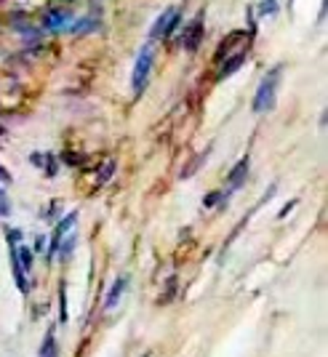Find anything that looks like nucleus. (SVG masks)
<instances>
[{
	"label": "nucleus",
	"instance_id": "20",
	"mask_svg": "<svg viewBox=\"0 0 328 357\" xmlns=\"http://www.w3.org/2000/svg\"><path fill=\"white\" fill-rule=\"evenodd\" d=\"M6 240L19 245V243H22V229H11V227H8V229H6Z\"/></svg>",
	"mask_w": 328,
	"mask_h": 357
},
{
	"label": "nucleus",
	"instance_id": "1",
	"mask_svg": "<svg viewBox=\"0 0 328 357\" xmlns=\"http://www.w3.org/2000/svg\"><path fill=\"white\" fill-rule=\"evenodd\" d=\"M281 77H283V64H275V67L262 77V83H259V89H256L254 105H251L256 115H262V112H267V109L275 107V96H278Z\"/></svg>",
	"mask_w": 328,
	"mask_h": 357
},
{
	"label": "nucleus",
	"instance_id": "18",
	"mask_svg": "<svg viewBox=\"0 0 328 357\" xmlns=\"http://www.w3.org/2000/svg\"><path fill=\"white\" fill-rule=\"evenodd\" d=\"M43 163H45V176H54L57 174V158L54 155H45Z\"/></svg>",
	"mask_w": 328,
	"mask_h": 357
},
{
	"label": "nucleus",
	"instance_id": "2",
	"mask_svg": "<svg viewBox=\"0 0 328 357\" xmlns=\"http://www.w3.org/2000/svg\"><path fill=\"white\" fill-rule=\"evenodd\" d=\"M149 70H152V40H149V43L139 51V56H136L134 73H131V91H134V96H142V93H144L147 80H149Z\"/></svg>",
	"mask_w": 328,
	"mask_h": 357
},
{
	"label": "nucleus",
	"instance_id": "8",
	"mask_svg": "<svg viewBox=\"0 0 328 357\" xmlns=\"http://www.w3.org/2000/svg\"><path fill=\"white\" fill-rule=\"evenodd\" d=\"M243 61H246V51H240V54H235V56H227V59L219 64V73H216V80L222 83V80H227V77H232V75L238 73L240 67H243Z\"/></svg>",
	"mask_w": 328,
	"mask_h": 357
},
{
	"label": "nucleus",
	"instance_id": "24",
	"mask_svg": "<svg viewBox=\"0 0 328 357\" xmlns=\"http://www.w3.org/2000/svg\"><path fill=\"white\" fill-rule=\"evenodd\" d=\"M67 3H70V0H67Z\"/></svg>",
	"mask_w": 328,
	"mask_h": 357
},
{
	"label": "nucleus",
	"instance_id": "21",
	"mask_svg": "<svg viewBox=\"0 0 328 357\" xmlns=\"http://www.w3.org/2000/svg\"><path fill=\"white\" fill-rule=\"evenodd\" d=\"M43 158H45V155H38V152H32V155H30V163L32 165H43Z\"/></svg>",
	"mask_w": 328,
	"mask_h": 357
},
{
	"label": "nucleus",
	"instance_id": "10",
	"mask_svg": "<svg viewBox=\"0 0 328 357\" xmlns=\"http://www.w3.org/2000/svg\"><path fill=\"white\" fill-rule=\"evenodd\" d=\"M126 288H128V278L123 275V278H118L115 285L110 288V294H107V298H105V310H115V307H118V301H120V296L126 294Z\"/></svg>",
	"mask_w": 328,
	"mask_h": 357
},
{
	"label": "nucleus",
	"instance_id": "3",
	"mask_svg": "<svg viewBox=\"0 0 328 357\" xmlns=\"http://www.w3.org/2000/svg\"><path fill=\"white\" fill-rule=\"evenodd\" d=\"M181 22V14L179 8H165L163 14L155 19V24H152V30H149V40H161V38H168L171 32L179 27Z\"/></svg>",
	"mask_w": 328,
	"mask_h": 357
},
{
	"label": "nucleus",
	"instance_id": "15",
	"mask_svg": "<svg viewBox=\"0 0 328 357\" xmlns=\"http://www.w3.org/2000/svg\"><path fill=\"white\" fill-rule=\"evenodd\" d=\"M59 320L67 323V288H64V283L59 288Z\"/></svg>",
	"mask_w": 328,
	"mask_h": 357
},
{
	"label": "nucleus",
	"instance_id": "12",
	"mask_svg": "<svg viewBox=\"0 0 328 357\" xmlns=\"http://www.w3.org/2000/svg\"><path fill=\"white\" fill-rule=\"evenodd\" d=\"M16 259H19V264H22L24 272H30L32 269V248H27V245H16Z\"/></svg>",
	"mask_w": 328,
	"mask_h": 357
},
{
	"label": "nucleus",
	"instance_id": "6",
	"mask_svg": "<svg viewBox=\"0 0 328 357\" xmlns=\"http://www.w3.org/2000/svg\"><path fill=\"white\" fill-rule=\"evenodd\" d=\"M77 222V211H70L64 219H61L59 224H57V229L51 232V243H48V256H54L57 253V248H59V240L73 229V224Z\"/></svg>",
	"mask_w": 328,
	"mask_h": 357
},
{
	"label": "nucleus",
	"instance_id": "17",
	"mask_svg": "<svg viewBox=\"0 0 328 357\" xmlns=\"http://www.w3.org/2000/svg\"><path fill=\"white\" fill-rule=\"evenodd\" d=\"M224 197H227L224 192H209L206 197H203V206H206V208H214V206H216L219 200H224Z\"/></svg>",
	"mask_w": 328,
	"mask_h": 357
},
{
	"label": "nucleus",
	"instance_id": "9",
	"mask_svg": "<svg viewBox=\"0 0 328 357\" xmlns=\"http://www.w3.org/2000/svg\"><path fill=\"white\" fill-rule=\"evenodd\" d=\"M248 171H251V158H243V160H238L235 163V168L230 171V190H240L243 187V181L248 178Z\"/></svg>",
	"mask_w": 328,
	"mask_h": 357
},
{
	"label": "nucleus",
	"instance_id": "22",
	"mask_svg": "<svg viewBox=\"0 0 328 357\" xmlns=\"http://www.w3.org/2000/svg\"><path fill=\"white\" fill-rule=\"evenodd\" d=\"M0 181H3V184H8V181H14V178H11V174H8V171H6L3 165H0Z\"/></svg>",
	"mask_w": 328,
	"mask_h": 357
},
{
	"label": "nucleus",
	"instance_id": "5",
	"mask_svg": "<svg viewBox=\"0 0 328 357\" xmlns=\"http://www.w3.org/2000/svg\"><path fill=\"white\" fill-rule=\"evenodd\" d=\"M70 22H75L70 11L64 8H48L43 16V24L48 32H61V30H70Z\"/></svg>",
	"mask_w": 328,
	"mask_h": 357
},
{
	"label": "nucleus",
	"instance_id": "4",
	"mask_svg": "<svg viewBox=\"0 0 328 357\" xmlns=\"http://www.w3.org/2000/svg\"><path fill=\"white\" fill-rule=\"evenodd\" d=\"M203 16H206V11H197V14L184 24V30H181V35H179L181 48L197 51V45H200V40H203Z\"/></svg>",
	"mask_w": 328,
	"mask_h": 357
},
{
	"label": "nucleus",
	"instance_id": "13",
	"mask_svg": "<svg viewBox=\"0 0 328 357\" xmlns=\"http://www.w3.org/2000/svg\"><path fill=\"white\" fill-rule=\"evenodd\" d=\"M75 245H77V235H67V238H61V240H59V248H57V253L67 259V256L73 253Z\"/></svg>",
	"mask_w": 328,
	"mask_h": 357
},
{
	"label": "nucleus",
	"instance_id": "16",
	"mask_svg": "<svg viewBox=\"0 0 328 357\" xmlns=\"http://www.w3.org/2000/svg\"><path fill=\"white\" fill-rule=\"evenodd\" d=\"M259 14H262V16H275V14H278V3H275V0H264V3L259 6Z\"/></svg>",
	"mask_w": 328,
	"mask_h": 357
},
{
	"label": "nucleus",
	"instance_id": "14",
	"mask_svg": "<svg viewBox=\"0 0 328 357\" xmlns=\"http://www.w3.org/2000/svg\"><path fill=\"white\" fill-rule=\"evenodd\" d=\"M112 174H115V160H107L105 168L96 174V181H99V184H107V181L112 178Z\"/></svg>",
	"mask_w": 328,
	"mask_h": 357
},
{
	"label": "nucleus",
	"instance_id": "23",
	"mask_svg": "<svg viewBox=\"0 0 328 357\" xmlns=\"http://www.w3.org/2000/svg\"><path fill=\"white\" fill-rule=\"evenodd\" d=\"M294 206H297V200H291V203H288V206H285V208L281 211V213H278V216H281V219H283L285 213H291V208H294Z\"/></svg>",
	"mask_w": 328,
	"mask_h": 357
},
{
	"label": "nucleus",
	"instance_id": "11",
	"mask_svg": "<svg viewBox=\"0 0 328 357\" xmlns=\"http://www.w3.org/2000/svg\"><path fill=\"white\" fill-rule=\"evenodd\" d=\"M38 357H59V342H57V331H54V328H48V331H45Z\"/></svg>",
	"mask_w": 328,
	"mask_h": 357
},
{
	"label": "nucleus",
	"instance_id": "19",
	"mask_svg": "<svg viewBox=\"0 0 328 357\" xmlns=\"http://www.w3.org/2000/svg\"><path fill=\"white\" fill-rule=\"evenodd\" d=\"M11 213V203H8V195L0 190V216H8Z\"/></svg>",
	"mask_w": 328,
	"mask_h": 357
},
{
	"label": "nucleus",
	"instance_id": "7",
	"mask_svg": "<svg viewBox=\"0 0 328 357\" xmlns=\"http://www.w3.org/2000/svg\"><path fill=\"white\" fill-rule=\"evenodd\" d=\"M8 256H11V272H14L16 288H19V294H22V296H27V294H30V280H27V272L22 269L19 259H16V245H14V243H8Z\"/></svg>",
	"mask_w": 328,
	"mask_h": 357
}]
</instances>
